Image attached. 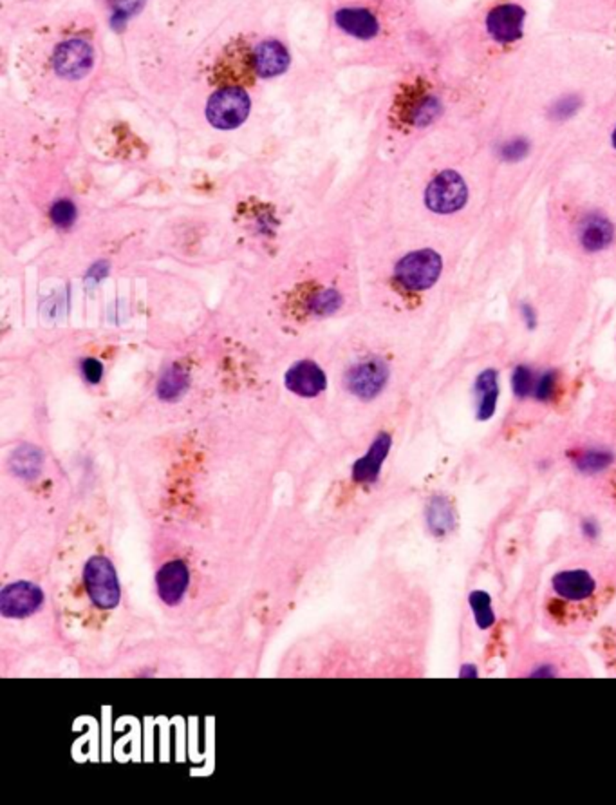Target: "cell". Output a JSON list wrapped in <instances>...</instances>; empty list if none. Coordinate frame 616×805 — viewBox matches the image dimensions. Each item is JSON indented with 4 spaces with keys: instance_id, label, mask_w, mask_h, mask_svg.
<instances>
[{
    "instance_id": "obj_1",
    "label": "cell",
    "mask_w": 616,
    "mask_h": 805,
    "mask_svg": "<svg viewBox=\"0 0 616 805\" xmlns=\"http://www.w3.org/2000/svg\"><path fill=\"white\" fill-rule=\"evenodd\" d=\"M604 584L600 568L587 565L566 566L550 579L548 610H575L586 616L600 605Z\"/></svg>"
},
{
    "instance_id": "obj_2",
    "label": "cell",
    "mask_w": 616,
    "mask_h": 805,
    "mask_svg": "<svg viewBox=\"0 0 616 805\" xmlns=\"http://www.w3.org/2000/svg\"><path fill=\"white\" fill-rule=\"evenodd\" d=\"M84 587L96 610H114L120 605L121 591L114 565L105 556H93L84 568Z\"/></svg>"
},
{
    "instance_id": "obj_3",
    "label": "cell",
    "mask_w": 616,
    "mask_h": 805,
    "mask_svg": "<svg viewBox=\"0 0 616 805\" xmlns=\"http://www.w3.org/2000/svg\"><path fill=\"white\" fill-rule=\"evenodd\" d=\"M443 272V259L434 250H418L405 256L396 266V279L414 291L429 289Z\"/></svg>"
},
{
    "instance_id": "obj_4",
    "label": "cell",
    "mask_w": 616,
    "mask_h": 805,
    "mask_svg": "<svg viewBox=\"0 0 616 805\" xmlns=\"http://www.w3.org/2000/svg\"><path fill=\"white\" fill-rule=\"evenodd\" d=\"M469 201V187L465 180L454 171L437 174L425 190V205L434 214H454Z\"/></svg>"
},
{
    "instance_id": "obj_5",
    "label": "cell",
    "mask_w": 616,
    "mask_h": 805,
    "mask_svg": "<svg viewBox=\"0 0 616 805\" xmlns=\"http://www.w3.org/2000/svg\"><path fill=\"white\" fill-rule=\"evenodd\" d=\"M250 113V98L246 91L239 88H226L217 91L206 107L208 122L221 129L229 130L239 127Z\"/></svg>"
},
{
    "instance_id": "obj_6",
    "label": "cell",
    "mask_w": 616,
    "mask_h": 805,
    "mask_svg": "<svg viewBox=\"0 0 616 805\" xmlns=\"http://www.w3.org/2000/svg\"><path fill=\"white\" fill-rule=\"evenodd\" d=\"M526 12L513 3H503L494 6L485 21V29L488 37L499 46L515 44L524 31Z\"/></svg>"
},
{
    "instance_id": "obj_7",
    "label": "cell",
    "mask_w": 616,
    "mask_h": 805,
    "mask_svg": "<svg viewBox=\"0 0 616 805\" xmlns=\"http://www.w3.org/2000/svg\"><path fill=\"white\" fill-rule=\"evenodd\" d=\"M389 381V368L378 358L365 360L349 372L347 388L362 400H372L378 397Z\"/></svg>"
},
{
    "instance_id": "obj_8",
    "label": "cell",
    "mask_w": 616,
    "mask_h": 805,
    "mask_svg": "<svg viewBox=\"0 0 616 805\" xmlns=\"http://www.w3.org/2000/svg\"><path fill=\"white\" fill-rule=\"evenodd\" d=\"M44 603V592L29 581H19L0 594V610L4 617L22 619L35 614Z\"/></svg>"
},
{
    "instance_id": "obj_9",
    "label": "cell",
    "mask_w": 616,
    "mask_h": 805,
    "mask_svg": "<svg viewBox=\"0 0 616 805\" xmlns=\"http://www.w3.org/2000/svg\"><path fill=\"white\" fill-rule=\"evenodd\" d=\"M614 225L604 214L598 212L584 215L577 232L579 245L587 254H600L607 250L614 243Z\"/></svg>"
},
{
    "instance_id": "obj_10",
    "label": "cell",
    "mask_w": 616,
    "mask_h": 805,
    "mask_svg": "<svg viewBox=\"0 0 616 805\" xmlns=\"http://www.w3.org/2000/svg\"><path fill=\"white\" fill-rule=\"evenodd\" d=\"M93 49L84 40H69L56 51L54 65L63 79H80L93 65Z\"/></svg>"
},
{
    "instance_id": "obj_11",
    "label": "cell",
    "mask_w": 616,
    "mask_h": 805,
    "mask_svg": "<svg viewBox=\"0 0 616 805\" xmlns=\"http://www.w3.org/2000/svg\"><path fill=\"white\" fill-rule=\"evenodd\" d=\"M474 411L479 422H488L494 418L501 397V379L499 372L494 368L483 370L474 381Z\"/></svg>"
},
{
    "instance_id": "obj_12",
    "label": "cell",
    "mask_w": 616,
    "mask_h": 805,
    "mask_svg": "<svg viewBox=\"0 0 616 805\" xmlns=\"http://www.w3.org/2000/svg\"><path fill=\"white\" fill-rule=\"evenodd\" d=\"M188 581H190V572L183 561L176 559V561L165 563L156 577L158 594H160L162 601L167 607H176L183 600V596L188 589Z\"/></svg>"
},
{
    "instance_id": "obj_13",
    "label": "cell",
    "mask_w": 616,
    "mask_h": 805,
    "mask_svg": "<svg viewBox=\"0 0 616 805\" xmlns=\"http://www.w3.org/2000/svg\"><path fill=\"white\" fill-rule=\"evenodd\" d=\"M326 375L315 362H298L287 372L286 386L298 397L313 398L326 390Z\"/></svg>"
},
{
    "instance_id": "obj_14",
    "label": "cell",
    "mask_w": 616,
    "mask_h": 805,
    "mask_svg": "<svg viewBox=\"0 0 616 805\" xmlns=\"http://www.w3.org/2000/svg\"><path fill=\"white\" fill-rule=\"evenodd\" d=\"M393 448V438L387 432H379L376 440L369 448L363 458H360L353 467V478L358 483H374L381 473L383 462L387 460Z\"/></svg>"
},
{
    "instance_id": "obj_15",
    "label": "cell",
    "mask_w": 616,
    "mask_h": 805,
    "mask_svg": "<svg viewBox=\"0 0 616 805\" xmlns=\"http://www.w3.org/2000/svg\"><path fill=\"white\" fill-rule=\"evenodd\" d=\"M425 522L429 527V532L437 538L445 540L454 534L457 527V515L455 507L445 494H436L429 499L425 508Z\"/></svg>"
},
{
    "instance_id": "obj_16",
    "label": "cell",
    "mask_w": 616,
    "mask_h": 805,
    "mask_svg": "<svg viewBox=\"0 0 616 805\" xmlns=\"http://www.w3.org/2000/svg\"><path fill=\"white\" fill-rule=\"evenodd\" d=\"M571 467L582 476H596L614 464V453L604 446H579L568 451Z\"/></svg>"
},
{
    "instance_id": "obj_17",
    "label": "cell",
    "mask_w": 616,
    "mask_h": 805,
    "mask_svg": "<svg viewBox=\"0 0 616 805\" xmlns=\"http://www.w3.org/2000/svg\"><path fill=\"white\" fill-rule=\"evenodd\" d=\"M337 26L351 37L367 40L378 35L379 24L378 19L363 8H344L335 15Z\"/></svg>"
},
{
    "instance_id": "obj_18",
    "label": "cell",
    "mask_w": 616,
    "mask_h": 805,
    "mask_svg": "<svg viewBox=\"0 0 616 805\" xmlns=\"http://www.w3.org/2000/svg\"><path fill=\"white\" fill-rule=\"evenodd\" d=\"M254 65L261 77H277L289 67V53L279 42H264L254 51Z\"/></svg>"
},
{
    "instance_id": "obj_19",
    "label": "cell",
    "mask_w": 616,
    "mask_h": 805,
    "mask_svg": "<svg viewBox=\"0 0 616 805\" xmlns=\"http://www.w3.org/2000/svg\"><path fill=\"white\" fill-rule=\"evenodd\" d=\"M469 607L474 617V623L479 630L487 632L490 628H494V625L497 623V614L494 610V603H492V596L487 591L476 589L469 594Z\"/></svg>"
},
{
    "instance_id": "obj_20",
    "label": "cell",
    "mask_w": 616,
    "mask_h": 805,
    "mask_svg": "<svg viewBox=\"0 0 616 805\" xmlns=\"http://www.w3.org/2000/svg\"><path fill=\"white\" fill-rule=\"evenodd\" d=\"M561 391V375L557 370H537L531 400L538 404H552Z\"/></svg>"
},
{
    "instance_id": "obj_21",
    "label": "cell",
    "mask_w": 616,
    "mask_h": 805,
    "mask_svg": "<svg viewBox=\"0 0 616 805\" xmlns=\"http://www.w3.org/2000/svg\"><path fill=\"white\" fill-rule=\"evenodd\" d=\"M441 114V102L434 95H421L409 109V122L416 127L430 125Z\"/></svg>"
},
{
    "instance_id": "obj_22",
    "label": "cell",
    "mask_w": 616,
    "mask_h": 805,
    "mask_svg": "<svg viewBox=\"0 0 616 805\" xmlns=\"http://www.w3.org/2000/svg\"><path fill=\"white\" fill-rule=\"evenodd\" d=\"M537 370L528 364H517L510 375V388L517 400H531Z\"/></svg>"
},
{
    "instance_id": "obj_23",
    "label": "cell",
    "mask_w": 616,
    "mask_h": 805,
    "mask_svg": "<svg viewBox=\"0 0 616 805\" xmlns=\"http://www.w3.org/2000/svg\"><path fill=\"white\" fill-rule=\"evenodd\" d=\"M188 381H187V373L178 368V365H172V368L162 377L160 386H158V395L163 400H174L179 395H183V391L187 390Z\"/></svg>"
},
{
    "instance_id": "obj_24",
    "label": "cell",
    "mask_w": 616,
    "mask_h": 805,
    "mask_svg": "<svg viewBox=\"0 0 616 805\" xmlns=\"http://www.w3.org/2000/svg\"><path fill=\"white\" fill-rule=\"evenodd\" d=\"M42 465V455L35 449V448H22L17 451L15 460H13V467L17 471V474L24 476V478H33L38 474Z\"/></svg>"
},
{
    "instance_id": "obj_25",
    "label": "cell",
    "mask_w": 616,
    "mask_h": 805,
    "mask_svg": "<svg viewBox=\"0 0 616 805\" xmlns=\"http://www.w3.org/2000/svg\"><path fill=\"white\" fill-rule=\"evenodd\" d=\"M529 141L524 136H515L501 143L499 147V158L506 164H517L528 158L529 155Z\"/></svg>"
},
{
    "instance_id": "obj_26",
    "label": "cell",
    "mask_w": 616,
    "mask_h": 805,
    "mask_svg": "<svg viewBox=\"0 0 616 805\" xmlns=\"http://www.w3.org/2000/svg\"><path fill=\"white\" fill-rule=\"evenodd\" d=\"M340 305H342V298L337 294L335 289H322L317 296H313L310 299V310L313 314H320V315L337 312L340 308Z\"/></svg>"
},
{
    "instance_id": "obj_27",
    "label": "cell",
    "mask_w": 616,
    "mask_h": 805,
    "mask_svg": "<svg viewBox=\"0 0 616 805\" xmlns=\"http://www.w3.org/2000/svg\"><path fill=\"white\" fill-rule=\"evenodd\" d=\"M582 107V100L577 95H566L562 98H559L555 104H552L550 107V116L557 122H566L570 118H573Z\"/></svg>"
},
{
    "instance_id": "obj_28",
    "label": "cell",
    "mask_w": 616,
    "mask_h": 805,
    "mask_svg": "<svg viewBox=\"0 0 616 805\" xmlns=\"http://www.w3.org/2000/svg\"><path fill=\"white\" fill-rule=\"evenodd\" d=\"M561 665L550 657H543L537 658V661L529 667V670L524 672V677H531V679H552V677H561Z\"/></svg>"
},
{
    "instance_id": "obj_29",
    "label": "cell",
    "mask_w": 616,
    "mask_h": 805,
    "mask_svg": "<svg viewBox=\"0 0 616 805\" xmlns=\"http://www.w3.org/2000/svg\"><path fill=\"white\" fill-rule=\"evenodd\" d=\"M51 219H53V223L58 227H71L76 219L74 205L67 199L54 203V206L51 208Z\"/></svg>"
},
{
    "instance_id": "obj_30",
    "label": "cell",
    "mask_w": 616,
    "mask_h": 805,
    "mask_svg": "<svg viewBox=\"0 0 616 805\" xmlns=\"http://www.w3.org/2000/svg\"><path fill=\"white\" fill-rule=\"evenodd\" d=\"M82 372H84V377L87 382L98 384L104 377V365L95 358H87L82 362Z\"/></svg>"
},
{
    "instance_id": "obj_31",
    "label": "cell",
    "mask_w": 616,
    "mask_h": 805,
    "mask_svg": "<svg viewBox=\"0 0 616 805\" xmlns=\"http://www.w3.org/2000/svg\"><path fill=\"white\" fill-rule=\"evenodd\" d=\"M143 3H145V0H111L112 8H114L121 17H127V15L136 13V12L143 6Z\"/></svg>"
},
{
    "instance_id": "obj_32",
    "label": "cell",
    "mask_w": 616,
    "mask_h": 805,
    "mask_svg": "<svg viewBox=\"0 0 616 805\" xmlns=\"http://www.w3.org/2000/svg\"><path fill=\"white\" fill-rule=\"evenodd\" d=\"M580 534L587 541H596L602 534V529L595 518H586L580 522Z\"/></svg>"
},
{
    "instance_id": "obj_33",
    "label": "cell",
    "mask_w": 616,
    "mask_h": 805,
    "mask_svg": "<svg viewBox=\"0 0 616 805\" xmlns=\"http://www.w3.org/2000/svg\"><path fill=\"white\" fill-rule=\"evenodd\" d=\"M519 314H520V319H522V323H524V326L528 330H535L537 328L538 315H537V310L529 303H522L519 306Z\"/></svg>"
},
{
    "instance_id": "obj_34",
    "label": "cell",
    "mask_w": 616,
    "mask_h": 805,
    "mask_svg": "<svg viewBox=\"0 0 616 805\" xmlns=\"http://www.w3.org/2000/svg\"><path fill=\"white\" fill-rule=\"evenodd\" d=\"M457 675H459V679H478L481 674H479L478 665H474V663H463V665H461Z\"/></svg>"
},
{
    "instance_id": "obj_35",
    "label": "cell",
    "mask_w": 616,
    "mask_h": 805,
    "mask_svg": "<svg viewBox=\"0 0 616 805\" xmlns=\"http://www.w3.org/2000/svg\"><path fill=\"white\" fill-rule=\"evenodd\" d=\"M611 143H612V149L616 151V127H614V130L611 134Z\"/></svg>"
}]
</instances>
